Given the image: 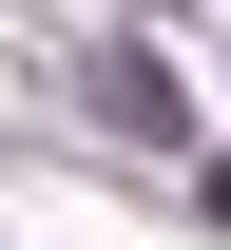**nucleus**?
Instances as JSON below:
<instances>
[{"label": "nucleus", "instance_id": "1", "mask_svg": "<svg viewBox=\"0 0 231 250\" xmlns=\"http://www.w3.org/2000/svg\"><path fill=\"white\" fill-rule=\"evenodd\" d=\"M212 212H231V154H212Z\"/></svg>", "mask_w": 231, "mask_h": 250}]
</instances>
